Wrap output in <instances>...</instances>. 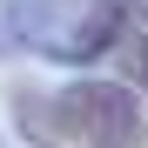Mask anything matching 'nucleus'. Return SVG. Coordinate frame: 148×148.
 <instances>
[{
    "label": "nucleus",
    "instance_id": "nucleus-1",
    "mask_svg": "<svg viewBox=\"0 0 148 148\" xmlns=\"http://www.w3.org/2000/svg\"><path fill=\"white\" fill-rule=\"evenodd\" d=\"M54 135L81 148H141V108L121 81H74L54 94Z\"/></svg>",
    "mask_w": 148,
    "mask_h": 148
},
{
    "label": "nucleus",
    "instance_id": "nucleus-2",
    "mask_svg": "<svg viewBox=\"0 0 148 148\" xmlns=\"http://www.w3.org/2000/svg\"><path fill=\"white\" fill-rule=\"evenodd\" d=\"M108 54H114V67H121V74H128V81H135V88H148V34H135V27H128V20H121V34L108 40Z\"/></svg>",
    "mask_w": 148,
    "mask_h": 148
},
{
    "label": "nucleus",
    "instance_id": "nucleus-3",
    "mask_svg": "<svg viewBox=\"0 0 148 148\" xmlns=\"http://www.w3.org/2000/svg\"><path fill=\"white\" fill-rule=\"evenodd\" d=\"M14 108H20V135H34V141H61V135H54V101H40V94L20 88Z\"/></svg>",
    "mask_w": 148,
    "mask_h": 148
},
{
    "label": "nucleus",
    "instance_id": "nucleus-4",
    "mask_svg": "<svg viewBox=\"0 0 148 148\" xmlns=\"http://www.w3.org/2000/svg\"><path fill=\"white\" fill-rule=\"evenodd\" d=\"M121 14H128V27L148 34V0H121Z\"/></svg>",
    "mask_w": 148,
    "mask_h": 148
}]
</instances>
